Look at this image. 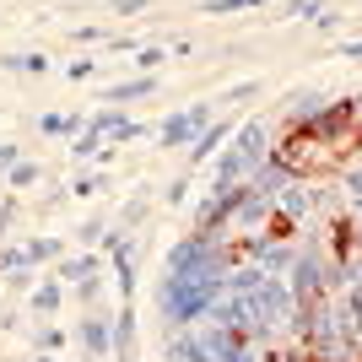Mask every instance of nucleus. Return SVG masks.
Instances as JSON below:
<instances>
[{"label":"nucleus","mask_w":362,"mask_h":362,"mask_svg":"<svg viewBox=\"0 0 362 362\" xmlns=\"http://www.w3.org/2000/svg\"><path fill=\"white\" fill-rule=\"evenodd\" d=\"M265 141H271V130L259 119H249L238 130V141L227 146V157L216 163V184H227V189H233V184H249V173H259V168L271 163V146H265Z\"/></svg>","instance_id":"1"},{"label":"nucleus","mask_w":362,"mask_h":362,"mask_svg":"<svg viewBox=\"0 0 362 362\" xmlns=\"http://www.w3.org/2000/svg\"><path fill=\"white\" fill-rule=\"evenodd\" d=\"M216 298H222V281H200V276H168L163 281V308H168V319H179V325L206 319Z\"/></svg>","instance_id":"2"},{"label":"nucleus","mask_w":362,"mask_h":362,"mask_svg":"<svg viewBox=\"0 0 362 362\" xmlns=\"http://www.w3.org/2000/svg\"><path fill=\"white\" fill-rule=\"evenodd\" d=\"M249 303H255V330L259 335H276V330H287L292 319H298V298H292V287L276 281V276H265Z\"/></svg>","instance_id":"3"},{"label":"nucleus","mask_w":362,"mask_h":362,"mask_svg":"<svg viewBox=\"0 0 362 362\" xmlns=\"http://www.w3.org/2000/svg\"><path fill=\"white\" fill-rule=\"evenodd\" d=\"M276 163L287 168V173H319V168L335 163V151H330V141H319L314 130L303 124V130L287 136V146H276Z\"/></svg>","instance_id":"4"},{"label":"nucleus","mask_w":362,"mask_h":362,"mask_svg":"<svg viewBox=\"0 0 362 362\" xmlns=\"http://www.w3.org/2000/svg\"><path fill=\"white\" fill-rule=\"evenodd\" d=\"M335 281V265L319 249H308V255H298V265H292V298H298V308H314V303H325V287Z\"/></svg>","instance_id":"5"},{"label":"nucleus","mask_w":362,"mask_h":362,"mask_svg":"<svg viewBox=\"0 0 362 362\" xmlns=\"http://www.w3.org/2000/svg\"><path fill=\"white\" fill-rule=\"evenodd\" d=\"M206 124H211V103L184 108V114H173V119L163 124V146H184V141H195Z\"/></svg>","instance_id":"6"},{"label":"nucleus","mask_w":362,"mask_h":362,"mask_svg":"<svg viewBox=\"0 0 362 362\" xmlns=\"http://www.w3.org/2000/svg\"><path fill=\"white\" fill-rule=\"evenodd\" d=\"M81 341H87L92 362H103L108 351H114V325H108L103 314H92V319H81Z\"/></svg>","instance_id":"7"},{"label":"nucleus","mask_w":362,"mask_h":362,"mask_svg":"<svg viewBox=\"0 0 362 362\" xmlns=\"http://www.w3.org/2000/svg\"><path fill=\"white\" fill-rule=\"evenodd\" d=\"M168 351H173V362H211V351H206V335H179Z\"/></svg>","instance_id":"8"},{"label":"nucleus","mask_w":362,"mask_h":362,"mask_svg":"<svg viewBox=\"0 0 362 362\" xmlns=\"http://www.w3.org/2000/svg\"><path fill=\"white\" fill-rule=\"evenodd\" d=\"M222 136H227V124H206L195 136V146H189V163H200V157H211L216 146H222Z\"/></svg>","instance_id":"9"},{"label":"nucleus","mask_w":362,"mask_h":362,"mask_svg":"<svg viewBox=\"0 0 362 362\" xmlns=\"http://www.w3.org/2000/svg\"><path fill=\"white\" fill-rule=\"evenodd\" d=\"M276 206H281V216H287V222H298L303 211H308V206H314V195H303V189H281V195H276Z\"/></svg>","instance_id":"10"},{"label":"nucleus","mask_w":362,"mask_h":362,"mask_svg":"<svg viewBox=\"0 0 362 362\" xmlns=\"http://www.w3.org/2000/svg\"><path fill=\"white\" fill-rule=\"evenodd\" d=\"M151 92V76H141V81H119V87H108V103H124V98H146Z\"/></svg>","instance_id":"11"},{"label":"nucleus","mask_w":362,"mask_h":362,"mask_svg":"<svg viewBox=\"0 0 362 362\" xmlns=\"http://www.w3.org/2000/svg\"><path fill=\"white\" fill-rule=\"evenodd\" d=\"M0 65H6V71H28V76L49 71V60H44V54H6V60H0Z\"/></svg>","instance_id":"12"},{"label":"nucleus","mask_w":362,"mask_h":362,"mask_svg":"<svg viewBox=\"0 0 362 362\" xmlns=\"http://www.w3.org/2000/svg\"><path fill=\"white\" fill-rule=\"evenodd\" d=\"M71 130H76L71 114H44V136H71Z\"/></svg>","instance_id":"13"},{"label":"nucleus","mask_w":362,"mask_h":362,"mask_svg":"<svg viewBox=\"0 0 362 362\" xmlns=\"http://www.w3.org/2000/svg\"><path fill=\"white\" fill-rule=\"evenodd\" d=\"M28 184H38V163H16L11 168V189H28Z\"/></svg>","instance_id":"14"},{"label":"nucleus","mask_w":362,"mask_h":362,"mask_svg":"<svg viewBox=\"0 0 362 362\" xmlns=\"http://www.w3.org/2000/svg\"><path fill=\"white\" fill-rule=\"evenodd\" d=\"M60 276H65V281H87V276H92V259H71V265H60Z\"/></svg>","instance_id":"15"},{"label":"nucleus","mask_w":362,"mask_h":362,"mask_svg":"<svg viewBox=\"0 0 362 362\" xmlns=\"http://www.w3.org/2000/svg\"><path fill=\"white\" fill-rule=\"evenodd\" d=\"M33 303H38V308H60V287H54V281L38 287V292H33Z\"/></svg>","instance_id":"16"},{"label":"nucleus","mask_w":362,"mask_h":362,"mask_svg":"<svg viewBox=\"0 0 362 362\" xmlns=\"http://www.w3.org/2000/svg\"><path fill=\"white\" fill-rule=\"evenodd\" d=\"M163 60H168L163 49H141V54H136V65H141V71H157V65H163Z\"/></svg>","instance_id":"17"},{"label":"nucleus","mask_w":362,"mask_h":362,"mask_svg":"<svg viewBox=\"0 0 362 362\" xmlns=\"http://www.w3.org/2000/svg\"><path fill=\"white\" fill-rule=\"evenodd\" d=\"M255 92H259V81H238V87L227 92V103H243V98H255Z\"/></svg>","instance_id":"18"},{"label":"nucleus","mask_w":362,"mask_h":362,"mask_svg":"<svg viewBox=\"0 0 362 362\" xmlns=\"http://www.w3.org/2000/svg\"><path fill=\"white\" fill-rule=\"evenodd\" d=\"M243 6H255V0H206V11H243Z\"/></svg>","instance_id":"19"},{"label":"nucleus","mask_w":362,"mask_h":362,"mask_svg":"<svg viewBox=\"0 0 362 362\" xmlns=\"http://www.w3.org/2000/svg\"><path fill=\"white\" fill-rule=\"evenodd\" d=\"M308 11H319V0H287V16H308Z\"/></svg>","instance_id":"20"},{"label":"nucleus","mask_w":362,"mask_h":362,"mask_svg":"<svg viewBox=\"0 0 362 362\" xmlns=\"http://www.w3.org/2000/svg\"><path fill=\"white\" fill-rule=\"evenodd\" d=\"M341 54H346V60H362V38H351V44H341Z\"/></svg>","instance_id":"21"},{"label":"nucleus","mask_w":362,"mask_h":362,"mask_svg":"<svg viewBox=\"0 0 362 362\" xmlns=\"http://www.w3.org/2000/svg\"><path fill=\"white\" fill-rule=\"evenodd\" d=\"M0 168H16V146H0Z\"/></svg>","instance_id":"22"},{"label":"nucleus","mask_w":362,"mask_h":362,"mask_svg":"<svg viewBox=\"0 0 362 362\" xmlns=\"http://www.w3.org/2000/svg\"><path fill=\"white\" fill-rule=\"evenodd\" d=\"M146 0H114V11H141Z\"/></svg>","instance_id":"23"},{"label":"nucleus","mask_w":362,"mask_h":362,"mask_svg":"<svg viewBox=\"0 0 362 362\" xmlns=\"http://www.w3.org/2000/svg\"><path fill=\"white\" fill-rule=\"evenodd\" d=\"M238 362H259V357H255V351H243V357H238Z\"/></svg>","instance_id":"24"}]
</instances>
